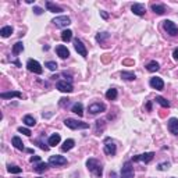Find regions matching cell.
<instances>
[{"label":"cell","instance_id":"obj_27","mask_svg":"<svg viewBox=\"0 0 178 178\" xmlns=\"http://www.w3.org/2000/svg\"><path fill=\"white\" fill-rule=\"evenodd\" d=\"M11 33H13V27H3L2 29H0V35H2L3 38H8Z\"/></svg>","mask_w":178,"mask_h":178},{"label":"cell","instance_id":"obj_7","mask_svg":"<svg viewBox=\"0 0 178 178\" xmlns=\"http://www.w3.org/2000/svg\"><path fill=\"white\" fill-rule=\"evenodd\" d=\"M121 178H134V168L130 162H127L121 168Z\"/></svg>","mask_w":178,"mask_h":178},{"label":"cell","instance_id":"obj_40","mask_svg":"<svg viewBox=\"0 0 178 178\" xmlns=\"http://www.w3.org/2000/svg\"><path fill=\"white\" fill-rule=\"evenodd\" d=\"M33 11H35V14H38V16L39 14H42V8H39V7H35L33 8Z\"/></svg>","mask_w":178,"mask_h":178},{"label":"cell","instance_id":"obj_4","mask_svg":"<svg viewBox=\"0 0 178 178\" xmlns=\"http://www.w3.org/2000/svg\"><path fill=\"white\" fill-rule=\"evenodd\" d=\"M67 164V159L64 156H59V154H54V156L49 157V166H53V167H60V166Z\"/></svg>","mask_w":178,"mask_h":178},{"label":"cell","instance_id":"obj_32","mask_svg":"<svg viewBox=\"0 0 178 178\" xmlns=\"http://www.w3.org/2000/svg\"><path fill=\"white\" fill-rule=\"evenodd\" d=\"M154 100H156V102L159 103L160 106H162V107H170V102H168V100H166L164 97H162V96H157Z\"/></svg>","mask_w":178,"mask_h":178},{"label":"cell","instance_id":"obj_17","mask_svg":"<svg viewBox=\"0 0 178 178\" xmlns=\"http://www.w3.org/2000/svg\"><path fill=\"white\" fill-rule=\"evenodd\" d=\"M2 99H11V97H22V93L18 91H11V92H3L0 95Z\"/></svg>","mask_w":178,"mask_h":178},{"label":"cell","instance_id":"obj_6","mask_svg":"<svg viewBox=\"0 0 178 178\" xmlns=\"http://www.w3.org/2000/svg\"><path fill=\"white\" fill-rule=\"evenodd\" d=\"M51 22L59 28H64V27H68V25L71 24V18L67 16H60V17H56Z\"/></svg>","mask_w":178,"mask_h":178},{"label":"cell","instance_id":"obj_30","mask_svg":"<svg viewBox=\"0 0 178 178\" xmlns=\"http://www.w3.org/2000/svg\"><path fill=\"white\" fill-rule=\"evenodd\" d=\"M106 97H107L109 100H114L117 97V89H114V88L109 89V91L106 92Z\"/></svg>","mask_w":178,"mask_h":178},{"label":"cell","instance_id":"obj_36","mask_svg":"<svg viewBox=\"0 0 178 178\" xmlns=\"http://www.w3.org/2000/svg\"><path fill=\"white\" fill-rule=\"evenodd\" d=\"M18 132L27 135V136H31V131L28 130V128H25V127H20V128H18Z\"/></svg>","mask_w":178,"mask_h":178},{"label":"cell","instance_id":"obj_39","mask_svg":"<svg viewBox=\"0 0 178 178\" xmlns=\"http://www.w3.org/2000/svg\"><path fill=\"white\" fill-rule=\"evenodd\" d=\"M173 57H174V60H176V61H178V47H177V49H174V51H173Z\"/></svg>","mask_w":178,"mask_h":178},{"label":"cell","instance_id":"obj_10","mask_svg":"<svg viewBox=\"0 0 178 178\" xmlns=\"http://www.w3.org/2000/svg\"><path fill=\"white\" fill-rule=\"evenodd\" d=\"M74 47H75V50L78 51L79 56H82V57H87V56H88L87 47H85V45L82 43L79 39H75V41H74Z\"/></svg>","mask_w":178,"mask_h":178},{"label":"cell","instance_id":"obj_5","mask_svg":"<svg viewBox=\"0 0 178 178\" xmlns=\"http://www.w3.org/2000/svg\"><path fill=\"white\" fill-rule=\"evenodd\" d=\"M27 68L33 74H42V71H43L42 70V65L33 59H29L27 61Z\"/></svg>","mask_w":178,"mask_h":178},{"label":"cell","instance_id":"obj_41","mask_svg":"<svg viewBox=\"0 0 178 178\" xmlns=\"http://www.w3.org/2000/svg\"><path fill=\"white\" fill-rule=\"evenodd\" d=\"M38 178H41V177H38Z\"/></svg>","mask_w":178,"mask_h":178},{"label":"cell","instance_id":"obj_8","mask_svg":"<svg viewBox=\"0 0 178 178\" xmlns=\"http://www.w3.org/2000/svg\"><path fill=\"white\" fill-rule=\"evenodd\" d=\"M154 157V153L153 152H148V153H143V154H138V156L132 157V162H145V163H149L152 162Z\"/></svg>","mask_w":178,"mask_h":178},{"label":"cell","instance_id":"obj_23","mask_svg":"<svg viewBox=\"0 0 178 178\" xmlns=\"http://www.w3.org/2000/svg\"><path fill=\"white\" fill-rule=\"evenodd\" d=\"M61 39L63 42H70L73 39V31L71 29H64L61 32Z\"/></svg>","mask_w":178,"mask_h":178},{"label":"cell","instance_id":"obj_11","mask_svg":"<svg viewBox=\"0 0 178 178\" xmlns=\"http://www.w3.org/2000/svg\"><path fill=\"white\" fill-rule=\"evenodd\" d=\"M149 84H150V87L153 89H156V91H163V88H164V82H163V79L159 78V77L150 78Z\"/></svg>","mask_w":178,"mask_h":178},{"label":"cell","instance_id":"obj_19","mask_svg":"<svg viewBox=\"0 0 178 178\" xmlns=\"http://www.w3.org/2000/svg\"><path fill=\"white\" fill-rule=\"evenodd\" d=\"M60 140H61V136H60V134H53L50 138H49V145L50 146H56L60 143Z\"/></svg>","mask_w":178,"mask_h":178},{"label":"cell","instance_id":"obj_16","mask_svg":"<svg viewBox=\"0 0 178 178\" xmlns=\"http://www.w3.org/2000/svg\"><path fill=\"white\" fill-rule=\"evenodd\" d=\"M131 10H132V13H134V14H136V16L142 17L143 14H145L146 8H145V6L140 4V3H135V4L131 6Z\"/></svg>","mask_w":178,"mask_h":178},{"label":"cell","instance_id":"obj_37","mask_svg":"<svg viewBox=\"0 0 178 178\" xmlns=\"http://www.w3.org/2000/svg\"><path fill=\"white\" fill-rule=\"evenodd\" d=\"M170 167V163H163V164L159 166V170H166V168Z\"/></svg>","mask_w":178,"mask_h":178},{"label":"cell","instance_id":"obj_38","mask_svg":"<svg viewBox=\"0 0 178 178\" xmlns=\"http://www.w3.org/2000/svg\"><path fill=\"white\" fill-rule=\"evenodd\" d=\"M36 162H41V157L39 156H32L31 157V163H36Z\"/></svg>","mask_w":178,"mask_h":178},{"label":"cell","instance_id":"obj_14","mask_svg":"<svg viewBox=\"0 0 178 178\" xmlns=\"http://www.w3.org/2000/svg\"><path fill=\"white\" fill-rule=\"evenodd\" d=\"M56 53H57V56H59L60 59H68V57H70V51H68V49L65 47V46H63V45L56 46Z\"/></svg>","mask_w":178,"mask_h":178},{"label":"cell","instance_id":"obj_13","mask_svg":"<svg viewBox=\"0 0 178 178\" xmlns=\"http://www.w3.org/2000/svg\"><path fill=\"white\" fill-rule=\"evenodd\" d=\"M88 110H89V113H92V114H97V113L105 111L106 106L103 105V103H92V105L88 107Z\"/></svg>","mask_w":178,"mask_h":178},{"label":"cell","instance_id":"obj_20","mask_svg":"<svg viewBox=\"0 0 178 178\" xmlns=\"http://www.w3.org/2000/svg\"><path fill=\"white\" fill-rule=\"evenodd\" d=\"M46 7H47V10L51 11V13H61V11H63L61 7H59V6L53 4L51 2H46Z\"/></svg>","mask_w":178,"mask_h":178},{"label":"cell","instance_id":"obj_28","mask_svg":"<svg viewBox=\"0 0 178 178\" xmlns=\"http://www.w3.org/2000/svg\"><path fill=\"white\" fill-rule=\"evenodd\" d=\"M121 77L124 79H127V81H134L135 78H136V75H135L134 73H131V71H122L121 73Z\"/></svg>","mask_w":178,"mask_h":178},{"label":"cell","instance_id":"obj_33","mask_svg":"<svg viewBox=\"0 0 178 178\" xmlns=\"http://www.w3.org/2000/svg\"><path fill=\"white\" fill-rule=\"evenodd\" d=\"M109 38V33L107 32H103V33H99V35L96 36V41L99 42V43H105V41Z\"/></svg>","mask_w":178,"mask_h":178},{"label":"cell","instance_id":"obj_3","mask_svg":"<svg viewBox=\"0 0 178 178\" xmlns=\"http://www.w3.org/2000/svg\"><path fill=\"white\" fill-rule=\"evenodd\" d=\"M163 28H164V31L170 36H177L178 35V27L174 24L173 21H170V20H166V21L163 22Z\"/></svg>","mask_w":178,"mask_h":178},{"label":"cell","instance_id":"obj_15","mask_svg":"<svg viewBox=\"0 0 178 178\" xmlns=\"http://www.w3.org/2000/svg\"><path fill=\"white\" fill-rule=\"evenodd\" d=\"M168 131L173 135H178V118L173 117L168 120Z\"/></svg>","mask_w":178,"mask_h":178},{"label":"cell","instance_id":"obj_29","mask_svg":"<svg viewBox=\"0 0 178 178\" xmlns=\"http://www.w3.org/2000/svg\"><path fill=\"white\" fill-rule=\"evenodd\" d=\"M22 50H24V45H22V42H17V43L13 46V53L16 54V56L21 53Z\"/></svg>","mask_w":178,"mask_h":178},{"label":"cell","instance_id":"obj_1","mask_svg":"<svg viewBox=\"0 0 178 178\" xmlns=\"http://www.w3.org/2000/svg\"><path fill=\"white\" fill-rule=\"evenodd\" d=\"M64 124H65V127H68L70 130H87V128H89L88 122L78 121V120H74V118H65Z\"/></svg>","mask_w":178,"mask_h":178},{"label":"cell","instance_id":"obj_31","mask_svg":"<svg viewBox=\"0 0 178 178\" xmlns=\"http://www.w3.org/2000/svg\"><path fill=\"white\" fill-rule=\"evenodd\" d=\"M24 122H25V125H28V127H33V125L36 124V120L33 118L32 116H25L24 117Z\"/></svg>","mask_w":178,"mask_h":178},{"label":"cell","instance_id":"obj_21","mask_svg":"<svg viewBox=\"0 0 178 178\" xmlns=\"http://www.w3.org/2000/svg\"><path fill=\"white\" fill-rule=\"evenodd\" d=\"M47 167H49V163L41 162V163H38L36 166H33V170H35L36 173H43V171L47 170Z\"/></svg>","mask_w":178,"mask_h":178},{"label":"cell","instance_id":"obj_24","mask_svg":"<svg viewBox=\"0 0 178 178\" xmlns=\"http://www.w3.org/2000/svg\"><path fill=\"white\" fill-rule=\"evenodd\" d=\"M73 113L82 117V114H84V106H82V103H75V105L73 106Z\"/></svg>","mask_w":178,"mask_h":178},{"label":"cell","instance_id":"obj_12","mask_svg":"<svg viewBox=\"0 0 178 178\" xmlns=\"http://www.w3.org/2000/svg\"><path fill=\"white\" fill-rule=\"evenodd\" d=\"M56 87L60 92H64V93H70V92H73V85H71L70 82H67V81H59Z\"/></svg>","mask_w":178,"mask_h":178},{"label":"cell","instance_id":"obj_18","mask_svg":"<svg viewBox=\"0 0 178 178\" xmlns=\"http://www.w3.org/2000/svg\"><path fill=\"white\" fill-rule=\"evenodd\" d=\"M74 145H75V140H74V139H65L64 143L61 145V150H63V152L71 150V149L74 148Z\"/></svg>","mask_w":178,"mask_h":178},{"label":"cell","instance_id":"obj_22","mask_svg":"<svg viewBox=\"0 0 178 178\" xmlns=\"http://www.w3.org/2000/svg\"><path fill=\"white\" fill-rule=\"evenodd\" d=\"M152 10H153L156 14H159V16H162V14L166 13L164 4H152Z\"/></svg>","mask_w":178,"mask_h":178},{"label":"cell","instance_id":"obj_42","mask_svg":"<svg viewBox=\"0 0 178 178\" xmlns=\"http://www.w3.org/2000/svg\"><path fill=\"white\" fill-rule=\"evenodd\" d=\"M17 178H20V177H17Z\"/></svg>","mask_w":178,"mask_h":178},{"label":"cell","instance_id":"obj_25","mask_svg":"<svg viewBox=\"0 0 178 178\" xmlns=\"http://www.w3.org/2000/svg\"><path fill=\"white\" fill-rule=\"evenodd\" d=\"M13 145L16 149H18V150H24V143H22V140L20 139V136H14L13 138Z\"/></svg>","mask_w":178,"mask_h":178},{"label":"cell","instance_id":"obj_35","mask_svg":"<svg viewBox=\"0 0 178 178\" xmlns=\"http://www.w3.org/2000/svg\"><path fill=\"white\" fill-rule=\"evenodd\" d=\"M45 67H47L50 71H56L59 65H57V63H56V61H47V63L45 64Z\"/></svg>","mask_w":178,"mask_h":178},{"label":"cell","instance_id":"obj_34","mask_svg":"<svg viewBox=\"0 0 178 178\" xmlns=\"http://www.w3.org/2000/svg\"><path fill=\"white\" fill-rule=\"evenodd\" d=\"M8 173L11 174H20L21 173V167H18V166H8Z\"/></svg>","mask_w":178,"mask_h":178},{"label":"cell","instance_id":"obj_2","mask_svg":"<svg viewBox=\"0 0 178 178\" xmlns=\"http://www.w3.org/2000/svg\"><path fill=\"white\" fill-rule=\"evenodd\" d=\"M87 167H88V170L91 171V173L95 174V176L102 177V174H103L102 164H100L96 159H89L88 162H87Z\"/></svg>","mask_w":178,"mask_h":178},{"label":"cell","instance_id":"obj_9","mask_svg":"<svg viewBox=\"0 0 178 178\" xmlns=\"http://www.w3.org/2000/svg\"><path fill=\"white\" fill-rule=\"evenodd\" d=\"M117 152V146L114 145V142H111L110 139H106L105 142V153L109 156H114Z\"/></svg>","mask_w":178,"mask_h":178},{"label":"cell","instance_id":"obj_26","mask_svg":"<svg viewBox=\"0 0 178 178\" xmlns=\"http://www.w3.org/2000/svg\"><path fill=\"white\" fill-rule=\"evenodd\" d=\"M160 68V65H159V63L157 61H150V63H148V65H146V70L148 71H150V73H154V71H157Z\"/></svg>","mask_w":178,"mask_h":178}]
</instances>
